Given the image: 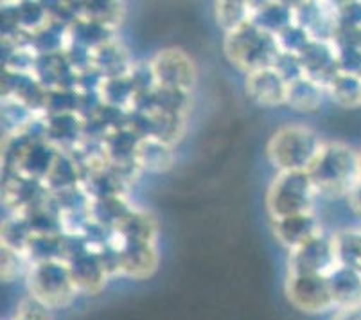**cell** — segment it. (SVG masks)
Listing matches in <instances>:
<instances>
[{"instance_id": "6da1fadb", "label": "cell", "mask_w": 361, "mask_h": 320, "mask_svg": "<svg viewBox=\"0 0 361 320\" xmlns=\"http://www.w3.org/2000/svg\"><path fill=\"white\" fill-rule=\"evenodd\" d=\"M307 173L318 196L349 198L361 182V155L347 144L327 141Z\"/></svg>"}, {"instance_id": "7a4b0ae2", "label": "cell", "mask_w": 361, "mask_h": 320, "mask_svg": "<svg viewBox=\"0 0 361 320\" xmlns=\"http://www.w3.org/2000/svg\"><path fill=\"white\" fill-rule=\"evenodd\" d=\"M324 141L317 131L302 124L279 128L266 144V155L279 173L307 171L320 153Z\"/></svg>"}, {"instance_id": "3957f363", "label": "cell", "mask_w": 361, "mask_h": 320, "mask_svg": "<svg viewBox=\"0 0 361 320\" xmlns=\"http://www.w3.org/2000/svg\"><path fill=\"white\" fill-rule=\"evenodd\" d=\"M223 51L228 61L246 74L274 67L282 52L277 36L266 32L252 20L235 31L226 32L223 40Z\"/></svg>"}, {"instance_id": "277c9868", "label": "cell", "mask_w": 361, "mask_h": 320, "mask_svg": "<svg viewBox=\"0 0 361 320\" xmlns=\"http://www.w3.org/2000/svg\"><path fill=\"white\" fill-rule=\"evenodd\" d=\"M318 193L307 171H286L274 178L266 193V209L271 222L298 214L314 213V200Z\"/></svg>"}, {"instance_id": "5b68a950", "label": "cell", "mask_w": 361, "mask_h": 320, "mask_svg": "<svg viewBox=\"0 0 361 320\" xmlns=\"http://www.w3.org/2000/svg\"><path fill=\"white\" fill-rule=\"evenodd\" d=\"M25 279H27L29 295L51 308L52 312L68 308L80 293L72 279L68 263L63 259L35 263L29 268Z\"/></svg>"}, {"instance_id": "8992f818", "label": "cell", "mask_w": 361, "mask_h": 320, "mask_svg": "<svg viewBox=\"0 0 361 320\" xmlns=\"http://www.w3.org/2000/svg\"><path fill=\"white\" fill-rule=\"evenodd\" d=\"M155 87L191 95L198 81L195 59L180 47H167L147 61Z\"/></svg>"}, {"instance_id": "52a82bcc", "label": "cell", "mask_w": 361, "mask_h": 320, "mask_svg": "<svg viewBox=\"0 0 361 320\" xmlns=\"http://www.w3.org/2000/svg\"><path fill=\"white\" fill-rule=\"evenodd\" d=\"M288 301L302 313L318 315L334 308L329 283L324 275H304V273H288L284 285Z\"/></svg>"}, {"instance_id": "ba28073f", "label": "cell", "mask_w": 361, "mask_h": 320, "mask_svg": "<svg viewBox=\"0 0 361 320\" xmlns=\"http://www.w3.org/2000/svg\"><path fill=\"white\" fill-rule=\"evenodd\" d=\"M338 265L340 263H338L333 236L318 234L311 242L291 250L288 273L327 277Z\"/></svg>"}, {"instance_id": "9c48e42d", "label": "cell", "mask_w": 361, "mask_h": 320, "mask_svg": "<svg viewBox=\"0 0 361 320\" xmlns=\"http://www.w3.org/2000/svg\"><path fill=\"white\" fill-rule=\"evenodd\" d=\"M111 242L119 249V275L142 281L159 268L157 243L147 242H119L111 234Z\"/></svg>"}, {"instance_id": "30bf717a", "label": "cell", "mask_w": 361, "mask_h": 320, "mask_svg": "<svg viewBox=\"0 0 361 320\" xmlns=\"http://www.w3.org/2000/svg\"><path fill=\"white\" fill-rule=\"evenodd\" d=\"M288 83L274 67H266L261 71L246 74L245 88L246 95L255 105L262 108H275L286 105Z\"/></svg>"}, {"instance_id": "8fae6325", "label": "cell", "mask_w": 361, "mask_h": 320, "mask_svg": "<svg viewBox=\"0 0 361 320\" xmlns=\"http://www.w3.org/2000/svg\"><path fill=\"white\" fill-rule=\"evenodd\" d=\"M67 263L78 292L87 293V295L101 293L110 275H108L106 268H104L99 254L96 250H85V252L68 259Z\"/></svg>"}, {"instance_id": "7c38bea8", "label": "cell", "mask_w": 361, "mask_h": 320, "mask_svg": "<svg viewBox=\"0 0 361 320\" xmlns=\"http://www.w3.org/2000/svg\"><path fill=\"white\" fill-rule=\"evenodd\" d=\"M300 59L307 78L314 79L324 87L329 83L336 72L341 71L340 64H338L336 47L334 44H327V42L313 40L306 51L300 54Z\"/></svg>"}, {"instance_id": "4fadbf2b", "label": "cell", "mask_w": 361, "mask_h": 320, "mask_svg": "<svg viewBox=\"0 0 361 320\" xmlns=\"http://www.w3.org/2000/svg\"><path fill=\"white\" fill-rule=\"evenodd\" d=\"M274 234L279 242L291 252L304 243L311 242L318 234H322V229L314 213H307L274 220Z\"/></svg>"}, {"instance_id": "5bb4252c", "label": "cell", "mask_w": 361, "mask_h": 320, "mask_svg": "<svg viewBox=\"0 0 361 320\" xmlns=\"http://www.w3.org/2000/svg\"><path fill=\"white\" fill-rule=\"evenodd\" d=\"M135 164L140 171L149 173H166L175 164L173 144L159 137H140L135 151Z\"/></svg>"}, {"instance_id": "9a60e30c", "label": "cell", "mask_w": 361, "mask_h": 320, "mask_svg": "<svg viewBox=\"0 0 361 320\" xmlns=\"http://www.w3.org/2000/svg\"><path fill=\"white\" fill-rule=\"evenodd\" d=\"M92 67L103 78H126L133 69V61L126 49L114 38L92 51Z\"/></svg>"}, {"instance_id": "2e32d148", "label": "cell", "mask_w": 361, "mask_h": 320, "mask_svg": "<svg viewBox=\"0 0 361 320\" xmlns=\"http://www.w3.org/2000/svg\"><path fill=\"white\" fill-rule=\"evenodd\" d=\"M334 308H353L361 306V272L338 265L327 275Z\"/></svg>"}, {"instance_id": "e0dca14e", "label": "cell", "mask_w": 361, "mask_h": 320, "mask_svg": "<svg viewBox=\"0 0 361 320\" xmlns=\"http://www.w3.org/2000/svg\"><path fill=\"white\" fill-rule=\"evenodd\" d=\"M252 22L266 32L277 36L295 24L293 4L288 2H250Z\"/></svg>"}, {"instance_id": "ac0fdd59", "label": "cell", "mask_w": 361, "mask_h": 320, "mask_svg": "<svg viewBox=\"0 0 361 320\" xmlns=\"http://www.w3.org/2000/svg\"><path fill=\"white\" fill-rule=\"evenodd\" d=\"M114 236L119 242L157 243V222L147 213L133 207L114 229Z\"/></svg>"}, {"instance_id": "d6986e66", "label": "cell", "mask_w": 361, "mask_h": 320, "mask_svg": "<svg viewBox=\"0 0 361 320\" xmlns=\"http://www.w3.org/2000/svg\"><path fill=\"white\" fill-rule=\"evenodd\" d=\"M327 92L324 85L304 76V78L290 83L286 105L293 110L302 112V114H311V112H317L322 107Z\"/></svg>"}, {"instance_id": "ffe728a7", "label": "cell", "mask_w": 361, "mask_h": 320, "mask_svg": "<svg viewBox=\"0 0 361 320\" xmlns=\"http://www.w3.org/2000/svg\"><path fill=\"white\" fill-rule=\"evenodd\" d=\"M331 101L343 108L361 107V74L340 71L326 85Z\"/></svg>"}, {"instance_id": "44dd1931", "label": "cell", "mask_w": 361, "mask_h": 320, "mask_svg": "<svg viewBox=\"0 0 361 320\" xmlns=\"http://www.w3.org/2000/svg\"><path fill=\"white\" fill-rule=\"evenodd\" d=\"M68 8L74 18L92 20L110 29H116L124 15V4L121 2H83V4H78V8H72V6Z\"/></svg>"}, {"instance_id": "7402d4cb", "label": "cell", "mask_w": 361, "mask_h": 320, "mask_svg": "<svg viewBox=\"0 0 361 320\" xmlns=\"http://www.w3.org/2000/svg\"><path fill=\"white\" fill-rule=\"evenodd\" d=\"M131 209L133 207L126 202V196L101 198V200H92L90 218L104 229L114 230Z\"/></svg>"}, {"instance_id": "603a6c76", "label": "cell", "mask_w": 361, "mask_h": 320, "mask_svg": "<svg viewBox=\"0 0 361 320\" xmlns=\"http://www.w3.org/2000/svg\"><path fill=\"white\" fill-rule=\"evenodd\" d=\"M216 24L226 32L235 31L241 25L248 24L252 20L250 2H239V0H223L214 4Z\"/></svg>"}, {"instance_id": "cb8c5ba5", "label": "cell", "mask_w": 361, "mask_h": 320, "mask_svg": "<svg viewBox=\"0 0 361 320\" xmlns=\"http://www.w3.org/2000/svg\"><path fill=\"white\" fill-rule=\"evenodd\" d=\"M338 263L361 272V230H343L333 236Z\"/></svg>"}, {"instance_id": "d4e9b609", "label": "cell", "mask_w": 361, "mask_h": 320, "mask_svg": "<svg viewBox=\"0 0 361 320\" xmlns=\"http://www.w3.org/2000/svg\"><path fill=\"white\" fill-rule=\"evenodd\" d=\"M31 236L32 229L29 227L27 220L20 214H13L2 223V245L24 252Z\"/></svg>"}, {"instance_id": "484cf974", "label": "cell", "mask_w": 361, "mask_h": 320, "mask_svg": "<svg viewBox=\"0 0 361 320\" xmlns=\"http://www.w3.org/2000/svg\"><path fill=\"white\" fill-rule=\"evenodd\" d=\"M31 263L24 252L2 245V281L11 283L20 275H27Z\"/></svg>"}, {"instance_id": "4316f807", "label": "cell", "mask_w": 361, "mask_h": 320, "mask_svg": "<svg viewBox=\"0 0 361 320\" xmlns=\"http://www.w3.org/2000/svg\"><path fill=\"white\" fill-rule=\"evenodd\" d=\"M279 47L282 52H290V54L300 56L302 52L306 51L307 45L313 42L310 32L298 24H291L290 28H286L282 32L277 35Z\"/></svg>"}, {"instance_id": "83f0119b", "label": "cell", "mask_w": 361, "mask_h": 320, "mask_svg": "<svg viewBox=\"0 0 361 320\" xmlns=\"http://www.w3.org/2000/svg\"><path fill=\"white\" fill-rule=\"evenodd\" d=\"M11 320H52V309L36 301L35 297L27 295L18 302Z\"/></svg>"}, {"instance_id": "f1b7e54d", "label": "cell", "mask_w": 361, "mask_h": 320, "mask_svg": "<svg viewBox=\"0 0 361 320\" xmlns=\"http://www.w3.org/2000/svg\"><path fill=\"white\" fill-rule=\"evenodd\" d=\"M274 69L282 76V78L286 79L288 83H291V81H297V79H300L306 76L300 56L290 54V52H281L277 58V61L274 64Z\"/></svg>"}, {"instance_id": "f546056e", "label": "cell", "mask_w": 361, "mask_h": 320, "mask_svg": "<svg viewBox=\"0 0 361 320\" xmlns=\"http://www.w3.org/2000/svg\"><path fill=\"white\" fill-rule=\"evenodd\" d=\"M333 320H361V306L353 308H336Z\"/></svg>"}, {"instance_id": "4dcf8cb0", "label": "cell", "mask_w": 361, "mask_h": 320, "mask_svg": "<svg viewBox=\"0 0 361 320\" xmlns=\"http://www.w3.org/2000/svg\"><path fill=\"white\" fill-rule=\"evenodd\" d=\"M349 203L353 206V209L361 216V182L357 184L356 189L349 194Z\"/></svg>"}, {"instance_id": "1f68e13d", "label": "cell", "mask_w": 361, "mask_h": 320, "mask_svg": "<svg viewBox=\"0 0 361 320\" xmlns=\"http://www.w3.org/2000/svg\"><path fill=\"white\" fill-rule=\"evenodd\" d=\"M360 155H361V151H360Z\"/></svg>"}]
</instances>
